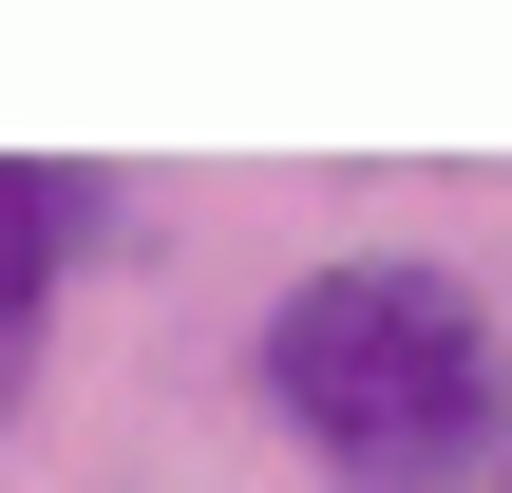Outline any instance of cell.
<instances>
[{"label": "cell", "instance_id": "obj_1", "mask_svg": "<svg viewBox=\"0 0 512 493\" xmlns=\"http://www.w3.org/2000/svg\"><path fill=\"white\" fill-rule=\"evenodd\" d=\"M247 399L323 493H475L512 437V323L437 247H323L266 285Z\"/></svg>", "mask_w": 512, "mask_h": 493}, {"label": "cell", "instance_id": "obj_2", "mask_svg": "<svg viewBox=\"0 0 512 493\" xmlns=\"http://www.w3.org/2000/svg\"><path fill=\"white\" fill-rule=\"evenodd\" d=\"M95 247H114V171H76V152H0V323L57 342V304L95 285Z\"/></svg>", "mask_w": 512, "mask_h": 493}, {"label": "cell", "instance_id": "obj_3", "mask_svg": "<svg viewBox=\"0 0 512 493\" xmlns=\"http://www.w3.org/2000/svg\"><path fill=\"white\" fill-rule=\"evenodd\" d=\"M19 399H38V323H0V437H19Z\"/></svg>", "mask_w": 512, "mask_h": 493}, {"label": "cell", "instance_id": "obj_4", "mask_svg": "<svg viewBox=\"0 0 512 493\" xmlns=\"http://www.w3.org/2000/svg\"><path fill=\"white\" fill-rule=\"evenodd\" d=\"M475 493H512V437H494V475H475Z\"/></svg>", "mask_w": 512, "mask_h": 493}]
</instances>
